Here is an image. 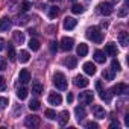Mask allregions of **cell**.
<instances>
[{"mask_svg":"<svg viewBox=\"0 0 129 129\" xmlns=\"http://www.w3.org/2000/svg\"><path fill=\"white\" fill-rule=\"evenodd\" d=\"M87 38L91 40V41H94V43H102L103 35H102V32H100V29L97 26H93V27L87 29Z\"/></svg>","mask_w":129,"mask_h":129,"instance_id":"6da1fadb","label":"cell"},{"mask_svg":"<svg viewBox=\"0 0 129 129\" xmlns=\"http://www.w3.org/2000/svg\"><path fill=\"white\" fill-rule=\"evenodd\" d=\"M53 85H55L58 90H67V78L64 76V73L56 72V73L53 75Z\"/></svg>","mask_w":129,"mask_h":129,"instance_id":"7a4b0ae2","label":"cell"},{"mask_svg":"<svg viewBox=\"0 0 129 129\" xmlns=\"http://www.w3.org/2000/svg\"><path fill=\"white\" fill-rule=\"evenodd\" d=\"M97 9H99V12L102 14V15H109V14H112V3H109V2H102V3H99V6H97Z\"/></svg>","mask_w":129,"mask_h":129,"instance_id":"3957f363","label":"cell"},{"mask_svg":"<svg viewBox=\"0 0 129 129\" xmlns=\"http://www.w3.org/2000/svg\"><path fill=\"white\" fill-rule=\"evenodd\" d=\"M24 124L27 127H38L40 126V117L38 115H27L24 120Z\"/></svg>","mask_w":129,"mask_h":129,"instance_id":"277c9868","label":"cell"},{"mask_svg":"<svg viewBox=\"0 0 129 129\" xmlns=\"http://www.w3.org/2000/svg\"><path fill=\"white\" fill-rule=\"evenodd\" d=\"M73 44H75L73 38L64 37V38L61 40V49H62L64 52H69V50H72V49H73Z\"/></svg>","mask_w":129,"mask_h":129,"instance_id":"5b68a950","label":"cell"},{"mask_svg":"<svg viewBox=\"0 0 129 129\" xmlns=\"http://www.w3.org/2000/svg\"><path fill=\"white\" fill-rule=\"evenodd\" d=\"M93 99H94L93 91H84V93H81V94H79V100H81L82 103H85V105L93 103Z\"/></svg>","mask_w":129,"mask_h":129,"instance_id":"8992f818","label":"cell"},{"mask_svg":"<svg viewBox=\"0 0 129 129\" xmlns=\"http://www.w3.org/2000/svg\"><path fill=\"white\" fill-rule=\"evenodd\" d=\"M88 84H90V81H88L85 76H81V75L75 76V85H76V87H79V88H85V87H88Z\"/></svg>","mask_w":129,"mask_h":129,"instance_id":"52a82bcc","label":"cell"},{"mask_svg":"<svg viewBox=\"0 0 129 129\" xmlns=\"http://www.w3.org/2000/svg\"><path fill=\"white\" fill-rule=\"evenodd\" d=\"M76 24H78V21H76L73 17H66V18H64V29L72 30V29L76 27Z\"/></svg>","mask_w":129,"mask_h":129,"instance_id":"ba28073f","label":"cell"},{"mask_svg":"<svg viewBox=\"0 0 129 129\" xmlns=\"http://www.w3.org/2000/svg\"><path fill=\"white\" fill-rule=\"evenodd\" d=\"M18 81H20L21 84H27V82H30V73H29V70H27V69H23V70H20Z\"/></svg>","mask_w":129,"mask_h":129,"instance_id":"9c48e42d","label":"cell"},{"mask_svg":"<svg viewBox=\"0 0 129 129\" xmlns=\"http://www.w3.org/2000/svg\"><path fill=\"white\" fill-rule=\"evenodd\" d=\"M47 100H49V103H50V105H61L62 97H61V94H59V93H50Z\"/></svg>","mask_w":129,"mask_h":129,"instance_id":"30bf717a","label":"cell"},{"mask_svg":"<svg viewBox=\"0 0 129 129\" xmlns=\"http://www.w3.org/2000/svg\"><path fill=\"white\" fill-rule=\"evenodd\" d=\"M11 26H12V21H11V18H8V17L0 18V30L6 32V30H9V29H11Z\"/></svg>","mask_w":129,"mask_h":129,"instance_id":"8fae6325","label":"cell"},{"mask_svg":"<svg viewBox=\"0 0 129 129\" xmlns=\"http://www.w3.org/2000/svg\"><path fill=\"white\" fill-rule=\"evenodd\" d=\"M93 114H94L96 118H105L106 111H105L100 105H94V106H93Z\"/></svg>","mask_w":129,"mask_h":129,"instance_id":"7c38bea8","label":"cell"},{"mask_svg":"<svg viewBox=\"0 0 129 129\" xmlns=\"http://www.w3.org/2000/svg\"><path fill=\"white\" fill-rule=\"evenodd\" d=\"M56 118H58L59 126H64V124H67V121L70 118V114H69V111H62L59 115H56Z\"/></svg>","mask_w":129,"mask_h":129,"instance_id":"4fadbf2b","label":"cell"},{"mask_svg":"<svg viewBox=\"0 0 129 129\" xmlns=\"http://www.w3.org/2000/svg\"><path fill=\"white\" fill-rule=\"evenodd\" d=\"M105 53H106L108 56H115V55H117V47H115V44H114V43H108V44L105 46Z\"/></svg>","mask_w":129,"mask_h":129,"instance_id":"5bb4252c","label":"cell"},{"mask_svg":"<svg viewBox=\"0 0 129 129\" xmlns=\"http://www.w3.org/2000/svg\"><path fill=\"white\" fill-rule=\"evenodd\" d=\"M111 91H112V94H124L127 91V85L126 84H117Z\"/></svg>","mask_w":129,"mask_h":129,"instance_id":"9a60e30c","label":"cell"},{"mask_svg":"<svg viewBox=\"0 0 129 129\" xmlns=\"http://www.w3.org/2000/svg\"><path fill=\"white\" fill-rule=\"evenodd\" d=\"M76 64H78V59L75 56H69V58L64 59V66H66L67 69H75Z\"/></svg>","mask_w":129,"mask_h":129,"instance_id":"2e32d148","label":"cell"},{"mask_svg":"<svg viewBox=\"0 0 129 129\" xmlns=\"http://www.w3.org/2000/svg\"><path fill=\"white\" fill-rule=\"evenodd\" d=\"M75 114H76L78 121H81V120H84V118H85L87 111H85V108H84V106H76V108H75Z\"/></svg>","mask_w":129,"mask_h":129,"instance_id":"e0dca14e","label":"cell"},{"mask_svg":"<svg viewBox=\"0 0 129 129\" xmlns=\"http://www.w3.org/2000/svg\"><path fill=\"white\" fill-rule=\"evenodd\" d=\"M84 72L87 73V75H94L96 73V66H94V64L93 62H85L84 64Z\"/></svg>","mask_w":129,"mask_h":129,"instance_id":"ac0fdd59","label":"cell"},{"mask_svg":"<svg viewBox=\"0 0 129 129\" xmlns=\"http://www.w3.org/2000/svg\"><path fill=\"white\" fill-rule=\"evenodd\" d=\"M118 41H120V44L123 47H127V44H129V35H127V32H120Z\"/></svg>","mask_w":129,"mask_h":129,"instance_id":"d6986e66","label":"cell"},{"mask_svg":"<svg viewBox=\"0 0 129 129\" xmlns=\"http://www.w3.org/2000/svg\"><path fill=\"white\" fill-rule=\"evenodd\" d=\"M29 49L30 50H34V52H37V50H40V47H41V43H40V40H37V38H30V41H29Z\"/></svg>","mask_w":129,"mask_h":129,"instance_id":"ffe728a7","label":"cell"},{"mask_svg":"<svg viewBox=\"0 0 129 129\" xmlns=\"http://www.w3.org/2000/svg\"><path fill=\"white\" fill-rule=\"evenodd\" d=\"M105 59H106L105 52H102V50H96V52H94V61H96V62L103 64V62H105Z\"/></svg>","mask_w":129,"mask_h":129,"instance_id":"44dd1931","label":"cell"},{"mask_svg":"<svg viewBox=\"0 0 129 129\" xmlns=\"http://www.w3.org/2000/svg\"><path fill=\"white\" fill-rule=\"evenodd\" d=\"M8 58H9V61H15V58H17L14 44H11V43H8Z\"/></svg>","mask_w":129,"mask_h":129,"instance_id":"7402d4cb","label":"cell"},{"mask_svg":"<svg viewBox=\"0 0 129 129\" xmlns=\"http://www.w3.org/2000/svg\"><path fill=\"white\" fill-rule=\"evenodd\" d=\"M87 53H88V46L84 44V43H81L78 46V55L79 56H87Z\"/></svg>","mask_w":129,"mask_h":129,"instance_id":"603a6c76","label":"cell"},{"mask_svg":"<svg viewBox=\"0 0 129 129\" xmlns=\"http://www.w3.org/2000/svg\"><path fill=\"white\" fill-rule=\"evenodd\" d=\"M14 41H15L17 44H21V43H24V35H23V32H20V30H15V32H14Z\"/></svg>","mask_w":129,"mask_h":129,"instance_id":"cb8c5ba5","label":"cell"},{"mask_svg":"<svg viewBox=\"0 0 129 129\" xmlns=\"http://www.w3.org/2000/svg\"><path fill=\"white\" fill-rule=\"evenodd\" d=\"M43 85L40 84V82H34L32 84V93H35V94H41L43 93Z\"/></svg>","mask_w":129,"mask_h":129,"instance_id":"d4e9b609","label":"cell"},{"mask_svg":"<svg viewBox=\"0 0 129 129\" xmlns=\"http://www.w3.org/2000/svg\"><path fill=\"white\" fill-rule=\"evenodd\" d=\"M29 58H30V55H29V52H26V50H21V52H20V55H18L20 62H27V61H29Z\"/></svg>","mask_w":129,"mask_h":129,"instance_id":"484cf974","label":"cell"},{"mask_svg":"<svg viewBox=\"0 0 129 129\" xmlns=\"http://www.w3.org/2000/svg\"><path fill=\"white\" fill-rule=\"evenodd\" d=\"M114 73H115V72H114L112 69H111V70L106 69V70H103V78H105L106 81H112V79H114Z\"/></svg>","mask_w":129,"mask_h":129,"instance_id":"4316f807","label":"cell"},{"mask_svg":"<svg viewBox=\"0 0 129 129\" xmlns=\"http://www.w3.org/2000/svg\"><path fill=\"white\" fill-rule=\"evenodd\" d=\"M17 97L20 99V100H24L26 97H27V90L23 87V88H18V91H17Z\"/></svg>","mask_w":129,"mask_h":129,"instance_id":"83f0119b","label":"cell"},{"mask_svg":"<svg viewBox=\"0 0 129 129\" xmlns=\"http://www.w3.org/2000/svg\"><path fill=\"white\" fill-rule=\"evenodd\" d=\"M111 97H112V93H111V91H102V90H100V99H102V100L109 102Z\"/></svg>","mask_w":129,"mask_h":129,"instance_id":"f1b7e54d","label":"cell"},{"mask_svg":"<svg viewBox=\"0 0 129 129\" xmlns=\"http://www.w3.org/2000/svg\"><path fill=\"white\" fill-rule=\"evenodd\" d=\"M44 115H46L49 120H55V118H56V112H55L53 109H46V111H44Z\"/></svg>","mask_w":129,"mask_h":129,"instance_id":"f546056e","label":"cell"},{"mask_svg":"<svg viewBox=\"0 0 129 129\" xmlns=\"http://www.w3.org/2000/svg\"><path fill=\"white\" fill-rule=\"evenodd\" d=\"M111 69H112L114 72H120V70H121V67H120V62H118L117 59H112V61H111Z\"/></svg>","mask_w":129,"mask_h":129,"instance_id":"4dcf8cb0","label":"cell"},{"mask_svg":"<svg viewBox=\"0 0 129 129\" xmlns=\"http://www.w3.org/2000/svg\"><path fill=\"white\" fill-rule=\"evenodd\" d=\"M84 9H85V8H84L82 5H73L72 12H73V14H82V12H84Z\"/></svg>","mask_w":129,"mask_h":129,"instance_id":"1f68e13d","label":"cell"},{"mask_svg":"<svg viewBox=\"0 0 129 129\" xmlns=\"http://www.w3.org/2000/svg\"><path fill=\"white\" fill-rule=\"evenodd\" d=\"M58 14H59V9H58L56 6H52V8H49V17H50V18H55Z\"/></svg>","mask_w":129,"mask_h":129,"instance_id":"d6a6232c","label":"cell"},{"mask_svg":"<svg viewBox=\"0 0 129 129\" xmlns=\"http://www.w3.org/2000/svg\"><path fill=\"white\" fill-rule=\"evenodd\" d=\"M29 108H30L32 111H37V109H40V100H37V99L30 100V103H29Z\"/></svg>","mask_w":129,"mask_h":129,"instance_id":"836d02e7","label":"cell"},{"mask_svg":"<svg viewBox=\"0 0 129 129\" xmlns=\"http://www.w3.org/2000/svg\"><path fill=\"white\" fill-rule=\"evenodd\" d=\"M30 8H32L30 2H23V3H21V12H27Z\"/></svg>","mask_w":129,"mask_h":129,"instance_id":"e575fe53","label":"cell"},{"mask_svg":"<svg viewBox=\"0 0 129 129\" xmlns=\"http://www.w3.org/2000/svg\"><path fill=\"white\" fill-rule=\"evenodd\" d=\"M8 106V99L6 97H0V109H5Z\"/></svg>","mask_w":129,"mask_h":129,"instance_id":"d590c367","label":"cell"},{"mask_svg":"<svg viewBox=\"0 0 129 129\" xmlns=\"http://www.w3.org/2000/svg\"><path fill=\"white\" fill-rule=\"evenodd\" d=\"M2 70H6V59L3 56H0V72Z\"/></svg>","mask_w":129,"mask_h":129,"instance_id":"8d00e7d4","label":"cell"},{"mask_svg":"<svg viewBox=\"0 0 129 129\" xmlns=\"http://www.w3.org/2000/svg\"><path fill=\"white\" fill-rule=\"evenodd\" d=\"M56 50H58V43L56 41H52L50 43V52L52 53H56Z\"/></svg>","mask_w":129,"mask_h":129,"instance_id":"74e56055","label":"cell"},{"mask_svg":"<svg viewBox=\"0 0 129 129\" xmlns=\"http://www.w3.org/2000/svg\"><path fill=\"white\" fill-rule=\"evenodd\" d=\"M85 126H87L88 129H97V127H99V124H97V123H94V121H88Z\"/></svg>","mask_w":129,"mask_h":129,"instance_id":"f35d334b","label":"cell"},{"mask_svg":"<svg viewBox=\"0 0 129 129\" xmlns=\"http://www.w3.org/2000/svg\"><path fill=\"white\" fill-rule=\"evenodd\" d=\"M6 88V82H5V78L0 76V91H3Z\"/></svg>","mask_w":129,"mask_h":129,"instance_id":"ab89813d","label":"cell"},{"mask_svg":"<svg viewBox=\"0 0 129 129\" xmlns=\"http://www.w3.org/2000/svg\"><path fill=\"white\" fill-rule=\"evenodd\" d=\"M67 102H69V103H72V102H73V94H72V93H69V94H67Z\"/></svg>","mask_w":129,"mask_h":129,"instance_id":"60d3db41","label":"cell"},{"mask_svg":"<svg viewBox=\"0 0 129 129\" xmlns=\"http://www.w3.org/2000/svg\"><path fill=\"white\" fill-rule=\"evenodd\" d=\"M3 49H5V40L0 38V50H3Z\"/></svg>","mask_w":129,"mask_h":129,"instance_id":"b9f144b4","label":"cell"},{"mask_svg":"<svg viewBox=\"0 0 129 129\" xmlns=\"http://www.w3.org/2000/svg\"><path fill=\"white\" fill-rule=\"evenodd\" d=\"M118 15H120V17H124V15H126V6H124V8L118 12Z\"/></svg>","mask_w":129,"mask_h":129,"instance_id":"7bdbcfd3","label":"cell"},{"mask_svg":"<svg viewBox=\"0 0 129 129\" xmlns=\"http://www.w3.org/2000/svg\"><path fill=\"white\" fill-rule=\"evenodd\" d=\"M96 88H97L99 91L102 90V82H100V81H97V82H96Z\"/></svg>","mask_w":129,"mask_h":129,"instance_id":"ee69618b","label":"cell"},{"mask_svg":"<svg viewBox=\"0 0 129 129\" xmlns=\"http://www.w3.org/2000/svg\"><path fill=\"white\" fill-rule=\"evenodd\" d=\"M120 124H118V121H112L111 124H109V127H118Z\"/></svg>","mask_w":129,"mask_h":129,"instance_id":"f6af8a7d","label":"cell"},{"mask_svg":"<svg viewBox=\"0 0 129 129\" xmlns=\"http://www.w3.org/2000/svg\"><path fill=\"white\" fill-rule=\"evenodd\" d=\"M124 121H126V124H129V114H126V118H124Z\"/></svg>","mask_w":129,"mask_h":129,"instance_id":"bcb514c9","label":"cell"},{"mask_svg":"<svg viewBox=\"0 0 129 129\" xmlns=\"http://www.w3.org/2000/svg\"><path fill=\"white\" fill-rule=\"evenodd\" d=\"M49 2H52V3H55V2H59V0H49Z\"/></svg>","mask_w":129,"mask_h":129,"instance_id":"7dc6e473","label":"cell"},{"mask_svg":"<svg viewBox=\"0 0 129 129\" xmlns=\"http://www.w3.org/2000/svg\"><path fill=\"white\" fill-rule=\"evenodd\" d=\"M72 2H76V0H72Z\"/></svg>","mask_w":129,"mask_h":129,"instance_id":"c3c4849f","label":"cell"}]
</instances>
